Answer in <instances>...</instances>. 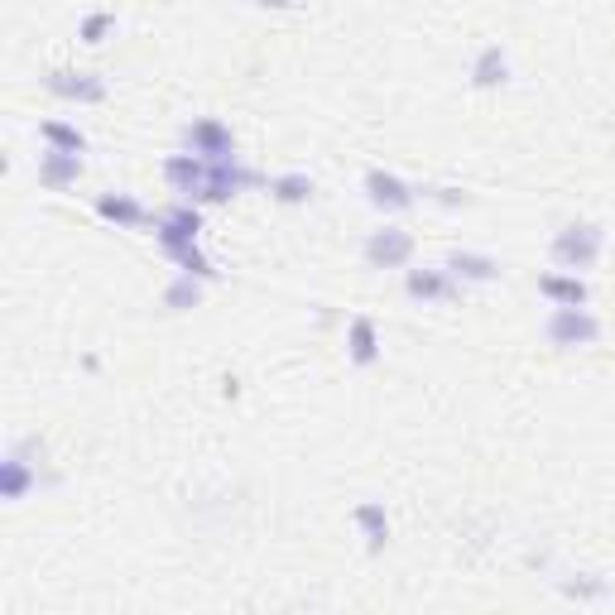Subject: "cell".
<instances>
[{"instance_id": "cell-1", "label": "cell", "mask_w": 615, "mask_h": 615, "mask_svg": "<svg viewBox=\"0 0 615 615\" xmlns=\"http://www.w3.org/2000/svg\"><path fill=\"white\" fill-rule=\"evenodd\" d=\"M197 231H202V217H197L193 207H173L164 212L159 222H154V236H159V246L169 250L173 260L183 265V274H197V279H207V260H202V250H197Z\"/></svg>"}, {"instance_id": "cell-2", "label": "cell", "mask_w": 615, "mask_h": 615, "mask_svg": "<svg viewBox=\"0 0 615 615\" xmlns=\"http://www.w3.org/2000/svg\"><path fill=\"white\" fill-rule=\"evenodd\" d=\"M601 246H606V231L591 222H572L553 236V260L563 270H591L601 260Z\"/></svg>"}, {"instance_id": "cell-3", "label": "cell", "mask_w": 615, "mask_h": 615, "mask_svg": "<svg viewBox=\"0 0 615 615\" xmlns=\"http://www.w3.org/2000/svg\"><path fill=\"white\" fill-rule=\"evenodd\" d=\"M601 337V322L587 308H553L548 318V342L553 346H591Z\"/></svg>"}, {"instance_id": "cell-4", "label": "cell", "mask_w": 615, "mask_h": 615, "mask_svg": "<svg viewBox=\"0 0 615 615\" xmlns=\"http://www.w3.org/2000/svg\"><path fill=\"white\" fill-rule=\"evenodd\" d=\"M188 149H193V159H202V164H226V159H236V140H231V130H226L222 121L188 125Z\"/></svg>"}, {"instance_id": "cell-5", "label": "cell", "mask_w": 615, "mask_h": 615, "mask_svg": "<svg viewBox=\"0 0 615 615\" xmlns=\"http://www.w3.org/2000/svg\"><path fill=\"white\" fill-rule=\"evenodd\" d=\"M409 255H414V236H409V231H399V226L370 231L366 260L375 270H399V265H409Z\"/></svg>"}, {"instance_id": "cell-6", "label": "cell", "mask_w": 615, "mask_h": 615, "mask_svg": "<svg viewBox=\"0 0 615 615\" xmlns=\"http://www.w3.org/2000/svg\"><path fill=\"white\" fill-rule=\"evenodd\" d=\"M366 193L375 207H390V212H399V207H409L414 202V188L404 183V178H394V173L385 169H370L366 173Z\"/></svg>"}, {"instance_id": "cell-7", "label": "cell", "mask_w": 615, "mask_h": 615, "mask_svg": "<svg viewBox=\"0 0 615 615\" xmlns=\"http://www.w3.org/2000/svg\"><path fill=\"white\" fill-rule=\"evenodd\" d=\"M77 173H82V154H58V149H49V154L39 159V183H44V188H68V183H77Z\"/></svg>"}, {"instance_id": "cell-8", "label": "cell", "mask_w": 615, "mask_h": 615, "mask_svg": "<svg viewBox=\"0 0 615 615\" xmlns=\"http://www.w3.org/2000/svg\"><path fill=\"white\" fill-rule=\"evenodd\" d=\"M346 346H351V361H356V366H370V361L380 356V332H375V322L351 318V327H346Z\"/></svg>"}, {"instance_id": "cell-9", "label": "cell", "mask_w": 615, "mask_h": 615, "mask_svg": "<svg viewBox=\"0 0 615 615\" xmlns=\"http://www.w3.org/2000/svg\"><path fill=\"white\" fill-rule=\"evenodd\" d=\"M539 294H548L558 308H582V303H587V284H582L577 274H572V279H567V274H543Z\"/></svg>"}, {"instance_id": "cell-10", "label": "cell", "mask_w": 615, "mask_h": 615, "mask_svg": "<svg viewBox=\"0 0 615 615\" xmlns=\"http://www.w3.org/2000/svg\"><path fill=\"white\" fill-rule=\"evenodd\" d=\"M97 212L106 217V222H116V226H140L145 222V207H140L135 197H125V193L97 197Z\"/></svg>"}, {"instance_id": "cell-11", "label": "cell", "mask_w": 615, "mask_h": 615, "mask_svg": "<svg viewBox=\"0 0 615 615\" xmlns=\"http://www.w3.org/2000/svg\"><path fill=\"white\" fill-rule=\"evenodd\" d=\"M404 289H409V298H423V303H433V298H447V294H452V279H447L443 270H409Z\"/></svg>"}, {"instance_id": "cell-12", "label": "cell", "mask_w": 615, "mask_h": 615, "mask_svg": "<svg viewBox=\"0 0 615 615\" xmlns=\"http://www.w3.org/2000/svg\"><path fill=\"white\" fill-rule=\"evenodd\" d=\"M447 274H457V279H476V284H486V279H495V274H500V265H495L491 255H471V250H457V255L447 260Z\"/></svg>"}, {"instance_id": "cell-13", "label": "cell", "mask_w": 615, "mask_h": 615, "mask_svg": "<svg viewBox=\"0 0 615 615\" xmlns=\"http://www.w3.org/2000/svg\"><path fill=\"white\" fill-rule=\"evenodd\" d=\"M356 524L366 529V543H370V548H385V539H390V519H385V505H380V500H366V505H356Z\"/></svg>"}, {"instance_id": "cell-14", "label": "cell", "mask_w": 615, "mask_h": 615, "mask_svg": "<svg viewBox=\"0 0 615 615\" xmlns=\"http://www.w3.org/2000/svg\"><path fill=\"white\" fill-rule=\"evenodd\" d=\"M49 87H53V92H63V97H77V101H101V97H106V87H101V82H92L87 73H77V77L73 73H58Z\"/></svg>"}, {"instance_id": "cell-15", "label": "cell", "mask_w": 615, "mask_h": 615, "mask_svg": "<svg viewBox=\"0 0 615 615\" xmlns=\"http://www.w3.org/2000/svg\"><path fill=\"white\" fill-rule=\"evenodd\" d=\"M471 77H476V87H495V82H505V53L495 49H481V58H476V68H471Z\"/></svg>"}, {"instance_id": "cell-16", "label": "cell", "mask_w": 615, "mask_h": 615, "mask_svg": "<svg viewBox=\"0 0 615 615\" xmlns=\"http://www.w3.org/2000/svg\"><path fill=\"white\" fill-rule=\"evenodd\" d=\"M270 193L279 197V202H308L313 197V178L308 173H284V178H274Z\"/></svg>"}, {"instance_id": "cell-17", "label": "cell", "mask_w": 615, "mask_h": 615, "mask_svg": "<svg viewBox=\"0 0 615 615\" xmlns=\"http://www.w3.org/2000/svg\"><path fill=\"white\" fill-rule=\"evenodd\" d=\"M44 140H49L58 154H82V149H87L82 130H73V125H63V121H49V125H44Z\"/></svg>"}, {"instance_id": "cell-18", "label": "cell", "mask_w": 615, "mask_h": 615, "mask_svg": "<svg viewBox=\"0 0 615 615\" xmlns=\"http://www.w3.org/2000/svg\"><path fill=\"white\" fill-rule=\"evenodd\" d=\"M197 298H202V289L193 284V274H183V279H173L169 284L164 303H169V308H197Z\"/></svg>"}, {"instance_id": "cell-19", "label": "cell", "mask_w": 615, "mask_h": 615, "mask_svg": "<svg viewBox=\"0 0 615 615\" xmlns=\"http://www.w3.org/2000/svg\"><path fill=\"white\" fill-rule=\"evenodd\" d=\"M29 486V467L20 462V452H10V462H5V500H20Z\"/></svg>"}, {"instance_id": "cell-20", "label": "cell", "mask_w": 615, "mask_h": 615, "mask_svg": "<svg viewBox=\"0 0 615 615\" xmlns=\"http://www.w3.org/2000/svg\"><path fill=\"white\" fill-rule=\"evenodd\" d=\"M106 25H111V15H92V20H87V29H82V34H87V44H97V34Z\"/></svg>"}]
</instances>
